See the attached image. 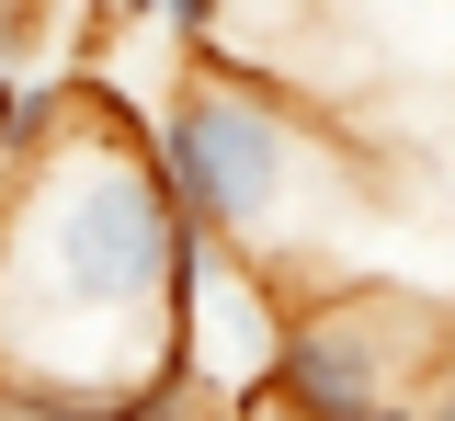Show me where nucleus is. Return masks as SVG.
Returning a JSON list of instances; mask_svg holds the SVG:
<instances>
[{"label": "nucleus", "instance_id": "1", "mask_svg": "<svg viewBox=\"0 0 455 421\" xmlns=\"http://www.w3.org/2000/svg\"><path fill=\"white\" fill-rule=\"evenodd\" d=\"M182 228L148 125L80 80V115L0 194V376L148 387L182 376Z\"/></svg>", "mask_w": 455, "mask_h": 421}, {"label": "nucleus", "instance_id": "2", "mask_svg": "<svg viewBox=\"0 0 455 421\" xmlns=\"http://www.w3.org/2000/svg\"><path fill=\"white\" fill-rule=\"evenodd\" d=\"M319 148H331L319 103L274 68H239V58H194L171 80V103L148 115V160H160L182 228H205L217 250H251V262L284 240Z\"/></svg>", "mask_w": 455, "mask_h": 421}, {"label": "nucleus", "instance_id": "3", "mask_svg": "<svg viewBox=\"0 0 455 421\" xmlns=\"http://www.w3.org/2000/svg\"><path fill=\"white\" fill-rule=\"evenodd\" d=\"M0 421H228L194 376H148V387H57V376H0Z\"/></svg>", "mask_w": 455, "mask_h": 421}, {"label": "nucleus", "instance_id": "4", "mask_svg": "<svg viewBox=\"0 0 455 421\" xmlns=\"http://www.w3.org/2000/svg\"><path fill=\"white\" fill-rule=\"evenodd\" d=\"M68 115H80V80H0V171H23V160H46L57 137H68Z\"/></svg>", "mask_w": 455, "mask_h": 421}, {"label": "nucleus", "instance_id": "5", "mask_svg": "<svg viewBox=\"0 0 455 421\" xmlns=\"http://www.w3.org/2000/svg\"><path fill=\"white\" fill-rule=\"evenodd\" d=\"M23 46H35V0H0V80L23 68Z\"/></svg>", "mask_w": 455, "mask_h": 421}, {"label": "nucleus", "instance_id": "6", "mask_svg": "<svg viewBox=\"0 0 455 421\" xmlns=\"http://www.w3.org/2000/svg\"><path fill=\"white\" fill-rule=\"evenodd\" d=\"M421 421H455V342H444V364H433V387H421Z\"/></svg>", "mask_w": 455, "mask_h": 421}, {"label": "nucleus", "instance_id": "7", "mask_svg": "<svg viewBox=\"0 0 455 421\" xmlns=\"http://www.w3.org/2000/svg\"><path fill=\"white\" fill-rule=\"evenodd\" d=\"M114 23H160V0H114Z\"/></svg>", "mask_w": 455, "mask_h": 421}]
</instances>
